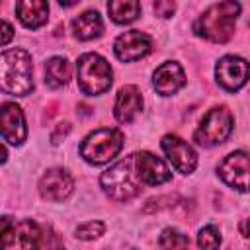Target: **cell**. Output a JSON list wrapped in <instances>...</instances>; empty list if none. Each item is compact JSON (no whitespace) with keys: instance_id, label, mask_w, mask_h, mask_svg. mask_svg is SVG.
<instances>
[{"instance_id":"cell-1","label":"cell","mask_w":250,"mask_h":250,"mask_svg":"<svg viewBox=\"0 0 250 250\" xmlns=\"http://www.w3.org/2000/svg\"><path fill=\"white\" fill-rule=\"evenodd\" d=\"M33 62L25 49H4L0 55V88L4 94L27 96L33 92Z\"/></svg>"},{"instance_id":"cell-2","label":"cell","mask_w":250,"mask_h":250,"mask_svg":"<svg viewBox=\"0 0 250 250\" xmlns=\"http://www.w3.org/2000/svg\"><path fill=\"white\" fill-rule=\"evenodd\" d=\"M240 14L238 2H217L211 4L195 21L193 31L195 35L213 41V43H227L234 33V23Z\"/></svg>"},{"instance_id":"cell-3","label":"cell","mask_w":250,"mask_h":250,"mask_svg":"<svg viewBox=\"0 0 250 250\" xmlns=\"http://www.w3.org/2000/svg\"><path fill=\"white\" fill-rule=\"evenodd\" d=\"M100 186L105 191L107 197L113 201H129L141 193V180L135 170V158L133 154L127 158L117 160L113 166H109L100 176Z\"/></svg>"},{"instance_id":"cell-4","label":"cell","mask_w":250,"mask_h":250,"mask_svg":"<svg viewBox=\"0 0 250 250\" xmlns=\"http://www.w3.org/2000/svg\"><path fill=\"white\" fill-rule=\"evenodd\" d=\"M76 82L82 94L100 96L109 90L113 72L109 62L98 53H84L76 61Z\"/></svg>"},{"instance_id":"cell-5","label":"cell","mask_w":250,"mask_h":250,"mask_svg":"<svg viewBox=\"0 0 250 250\" xmlns=\"http://www.w3.org/2000/svg\"><path fill=\"white\" fill-rule=\"evenodd\" d=\"M123 133L119 129H109V127H104V129H96L92 131L80 145V156L94 164V166H100V164H105L109 160H113L121 148H123Z\"/></svg>"},{"instance_id":"cell-6","label":"cell","mask_w":250,"mask_h":250,"mask_svg":"<svg viewBox=\"0 0 250 250\" xmlns=\"http://www.w3.org/2000/svg\"><path fill=\"white\" fill-rule=\"evenodd\" d=\"M230 133H232V113L227 105H217L203 115L199 127L193 133V141L199 146H215L225 143Z\"/></svg>"},{"instance_id":"cell-7","label":"cell","mask_w":250,"mask_h":250,"mask_svg":"<svg viewBox=\"0 0 250 250\" xmlns=\"http://www.w3.org/2000/svg\"><path fill=\"white\" fill-rule=\"evenodd\" d=\"M219 178L236 191H250V154L234 150L227 154L217 166Z\"/></svg>"},{"instance_id":"cell-8","label":"cell","mask_w":250,"mask_h":250,"mask_svg":"<svg viewBox=\"0 0 250 250\" xmlns=\"http://www.w3.org/2000/svg\"><path fill=\"white\" fill-rule=\"evenodd\" d=\"M215 76L223 90L236 92L250 78V62L238 55H225L217 61Z\"/></svg>"},{"instance_id":"cell-9","label":"cell","mask_w":250,"mask_h":250,"mask_svg":"<svg viewBox=\"0 0 250 250\" xmlns=\"http://www.w3.org/2000/svg\"><path fill=\"white\" fill-rule=\"evenodd\" d=\"M160 146L164 150V154L168 156V160L172 162V166L182 172V174H191L197 166V152L193 150V146L184 141L178 135H164L160 141Z\"/></svg>"},{"instance_id":"cell-10","label":"cell","mask_w":250,"mask_h":250,"mask_svg":"<svg viewBox=\"0 0 250 250\" xmlns=\"http://www.w3.org/2000/svg\"><path fill=\"white\" fill-rule=\"evenodd\" d=\"M135 158V170L143 186H160L172 180V172L166 166L162 158L148 150H141L133 154Z\"/></svg>"},{"instance_id":"cell-11","label":"cell","mask_w":250,"mask_h":250,"mask_svg":"<svg viewBox=\"0 0 250 250\" xmlns=\"http://www.w3.org/2000/svg\"><path fill=\"white\" fill-rule=\"evenodd\" d=\"M150 47H152L150 37L139 29H129V31L121 33L113 43L115 57L123 62H133V61L146 57L150 53Z\"/></svg>"},{"instance_id":"cell-12","label":"cell","mask_w":250,"mask_h":250,"mask_svg":"<svg viewBox=\"0 0 250 250\" xmlns=\"http://www.w3.org/2000/svg\"><path fill=\"white\" fill-rule=\"evenodd\" d=\"M0 127H2V139L14 146H20L27 137L25 117L18 104L4 102L0 109Z\"/></svg>"},{"instance_id":"cell-13","label":"cell","mask_w":250,"mask_h":250,"mask_svg":"<svg viewBox=\"0 0 250 250\" xmlns=\"http://www.w3.org/2000/svg\"><path fill=\"white\" fill-rule=\"evenodd\" d=\"M74 189V180L64 168H51L39 180V193L47 201H64Z\"/></svg>"},{"instance_id":"cell-14","label":"cell","mask_w":250,"mask_h":250,"mask_svg":"<svg viewBox=\"0 0 250 250\" xmlns=\"http://www.w3.org/2000/svg\"><path fill=\"white\" fill-rule=\"evenodd\" d=\"M184 84H186V74L176 61L162 62L152 74V86L160 96H172Z\"/></svg>"},{"instance_id":"cell-15","label":"cell","mask_w":250,"mask_h":250,"mask_svg":"<svg viewBox=\"0 0 250 250\" xmlns=\"http://www.w3.org/2000/svg\"><path fill=\"white\" fill-rule=\"evenodd\" d=\"M143 109V96L141 90L133 84L123 86L117 92L115 98V105H113V115L119 123H131L135 119V115Z\"/></svg>"},{"instance_id":"cell-16","label":"cell","mask_w":250,"mask_h":250,"mask_svg":"<svg viewBox=\"0 0 250 250\" xmlns=\"http://www.w3.org/2000/svg\"><path fill=\"white\" fill-rule=\"evenodd\" d=\"M16 14L25 27L37 29L47 21L49 4L45 0H21V2H16Z\"/></svg>"},{"instance_id":"cell-17","label":"cell","mask_w":250,"mask_h":250,"mask_svg":"<svg viewBox=\"0 0 250 250\" xmlns=\"http://www.w3.org/2000/svg\"><path fill=\"white\" fill-rule=\"evenodd\" d=\"M72 33L76 39L80 41H90L96 39L104 33V21L100 18V14L96 10H86L80 16H76L72 20Z\"/></svg>"},{"instance_id":"cell-18","label":"cell","mask_w":250,"mask_h":250,"mask_svg":"<svg viewBox=\"0 0 250 250\" xmlns=\"http://www.w3.org/2000/svg\"><path fill=\"white\" fill-rule=\"evenodd\" d=\"M14 242H18L21 250H41V244H43L41 227L31 219H25V221L18 223Z\"/></svg>"},{"instance_id":"cell-19","label":"cell","mask_w":250,"mask_h":250,"mask_svg":"<svg viewBox=\"0 0 250 250\" xmlns=\"http://www.w3.org/2000/svg\"><path fill=\"white\" fill-rule=\"evenodd\" d=\"M70 80V64L64 57H51L45 62V82L49 88L66 86Z\"/></svg>"},{"instance_id":"cell-20","label":"cell","mask_w":250,"mask_h":250,"mask_svg":"<svg viewBox=\"0 0 250 250\" xmlns=\"http://www.w3.org/2000/svg\"><path fill=\"white\" fill-rule=\"evenodd\" d=\"M107 14L115 23H131L141 14V4L137 0H111L107 4Z\"/></svg>"},{"instance_id":"cell-21","label":"cell","mask_w":250,"mask_h":250,"mask_svg":"<svg viewBox=\"0 0 250 250\" xmlns=\"http://www.w3.org/2000/svg\"><path fill=\"white\" fill-rule=\"evenodd\" d=\"M158 244L162 250H189V238L172 227H168L160 232Z\"/></svg>"},{"instance_id":"cell-22","label":"cell","mask_w":250,"mask_h":250,"mask_svg":"<svg viewBox=\"0 0 250 250\" xmlns=\"http://www.w3.org/2000/svg\"><path fill=\"white\" fill-rule=\"evenodd\" d=\"M197 246L199 250H219L221 248V232L217 227L207 225L197 232Z\"/></svg>"},{"instance_id":"cell-23","label":"cell","mask_w":250,"mask_h":250,"mask_svg":"<svg viewBox=\"0 0 250 250\" xmlns=\"http://www.w3.org/2000/svg\"><path fill=\"white\" fill-rule=\"evenodd\" d=\"M104 230H105V225L102 221H88L76 229V236L80 240H94V238H100Z\"/></svg>"},{"instance_id":"cell-24","label":"cell","mask_w":250,"mask_h":250,"mask_svg":"<svg viewBox=\"0 0 250 250\" xmlns=\"http://www.w3.org/2000/svg\"><path fill=\"white\" fill-rule=\"evenodd\" d=\"M16 240V223L10 217H2V248L6 250Z\"/></svg>"},{"instance_id":"cell-25","label":"cell","mask_w":250,"mask_h":250,"mask_svg":"<svg viewBox=\"0 0 250 250\" xmlns=\"http://www.w3.org/2000/svg\"><path fill=\"white\" fill-rule=\"evenodd\" d=\"M154 12H156V16H160V18H170L172 14H174V10H176V4L174 2H154Z\"/></svg>"},{"instance_id":"cell-26","label":"cell","mask_w":250,"mask_h":250,"mask_svg":"<svg viewBox=\"0 0 250 250\" xmlns=\"http://www.w3.org/2000/svg\"><path fill=\"white\" fill-rule=\"evenodd\" d=\"M68 133H70V125H68V123H59V125L55 127V131L51 133V143H53V145H59Z\"/></svg>"},{"instance_id":"cell-27","label":"cell","mask_w":250,"mask_h":250,"mask_svg":"<svg viewBox=\"0 0 250 250\" xmlns=\"http://www.w3.org/2000/svg\"><path fill=\"white\" fill-rule=\"evenodd\" d=\"M12 35H14L12 25L4 20V21H2V45H8V43H10V39H12Z\"/></svg>"},{"instance_id":"cell-28","label":"cell","mask_w":250,"mask_h":250,"mask_svg":"<svg viewBox=\"0 0 250 250\" xmlns=\"http://www.w3.org/2000/svg\"><path fill=\"white\" fill-rule=\"evenodd\" d=\"M238 230H240V234H242L246 240H250V219H244V221H240V225H238Z\"/></svg>"},{"instance_id":"cell-29","label":"cell","mask_w":250,"mask_h":250,"mask_svg":"<svg viewBox=\"0 0 250 250\" xmlns=\"http://www.w3.org/2000/svg\"><path fill=\"white\" fill-rule=\"evenodd\" d=\"M57 250H64V248H57Z\"/></svg>"}]
</instances>
